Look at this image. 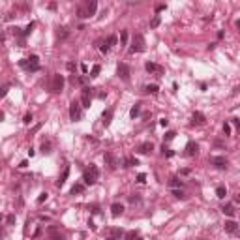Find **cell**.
Returning <instances> with one entry per match:
<instances>
[{
    "instance_id": "6da1fadb",
    "label": "cell",
    "mask_w": 240,
    "mask_h": 240,
    "mask_svg": "<svg viewBox=\"0 0 240 240\" xmlns=\"http://www.w3.org/2000/svg\"><path fill=\"white\" fill-rule=\"evenodd\" d=\"M96 10H98V2H96V0H83L77 6V17L79 19H88L96 13Z\"/></svg>"
},
{
    "instance_id": "7a4b0ae2",
    "label": "cell",
    "mask_w": 240,
    "mask_h": 240,
    "mask_svg": "<svg viewBox=\"0 0 240 240\" xmlns=\"http://www.w3.org/2000/svg\"><path fill=\"white\" fill-rule=\"evenodd\" d=\"M100 178V169H98V165H94V163H90L86 169H84V173H83V182L86 184V186H92V184H96V180Z\"/></svg>"
},
{
    "instance_id": "3957f363",
    "label": "cell",
    "mask_w": 240,
    "mask_h": 240,
    "mask_svg": "<svg viewBox=\"0 0 240 240\" xmlns=\"http://www.w3.org/2000/svg\"><path fill=\"white\" fill-rule=\"evenodd\" d=\"M147 49V41H145V38H143L141 34H135L133 36V39H131V53H143Z\"/></svg>"
},
{
    "instance_id": "277c9868",
    "label": "cell",
    "mask_w": 240,
    "mask_h": 240,
    "mask_svg": "<svg viewBox=\"0 0 240 240\" xmlns=\"http://www.w3.org/2000/svg\"><path fill=\"white\" fill-rule=\"evenodd\" d=\"M19 66H21V68H25V70H28V71H38V70H39V58H38L36 55H32L30 58L21 60V62H19Z\"/></svg>"
},
{
    "instance_id": "5b68a950",
    "label": "cell",
    "mask_w": 240,
    "mask_h": 240,
    "mask_svg": "<svg viewBox=\"0 0 240 240\" xmlns=\"http://www.w3.org/2000/svg\"><path fill=\"white\" fill-rule=\"evenodd\" d=\"M62 88H64V75L55 73L53 79H51V92L58 94V92H62Z\"/></svg>"
},
{
    "instance_id": "8992f818",
    "label": "cell",
    "mask_w": 240,
    "mask_h": 240,
    "mask_svg": "<svg viewBox=\"0 0 240 240\" xmlns=\"http://www.w3.org/2000/svg\"><path fill=\"white\" fill-rule=\"evenodd\" d=\"M103 234H105V240H120L124 236V231L120 227H107Z\"/></svg>"
},
{
    "instance_id": "52a82bcc",
    "label": "cell",
    "mask_w": 240,
    "mask_h": 240,
    "mask_svg": "<svg viewBox=\"0 0 240 240\" xmlns=\"http://www.w3.org/2000/svg\"><path fill=\"white\" fill-rule=\"evenodd\" d=\"M92 103V88L90 86H83V92H81V107L88 109Z\"/></svg>"
},
{
    "instance_id": "ba28073f",
    "label": "cell",
    "mask_w": 240,
    "mask_h": 240,
    "mask_svg": "<svg viewBox=\"0 0 240 240\" xmlns=\"http://www.w3.org/2000/svg\"><path fill=\"white\" fill-rule=\"evenodd\" d=\"M70 118H71L73 122H77V120L83 118V107H81L79 102H73V103L70 105Z\"/></svg>"
},
{
    "instance_id": "9c48e42d",
    "label": "cell",
    "mask_w": 240,
    "mask_h": 240,
    "mask_svg": "<svg viewBox=\"0 0 240 240\" xmlns=\"http://www.w3.org/2000/svg\"><path fill=\"white\" fill-rule=\"evenodd\" d=\"M210 163L216 167V169H227V165H229V161H227V158L225 156H212L210 158Z\"/></svg>"
},
{
    "instance_id": "30bf717a",
    "label": "cell",
    "mask_w": 240,
    "mask_h": 240,
    "mask_svg": "<svg viewBox=\"0 0 240 240\" xmlns=\"http://www.w3.org/2000/svg\"><path fill=\"white\" fill-rule=\"evenodd\" d=\"M116 75L122 81H129V66L128 64H118L116 66Z\"/></svg>"
},
{
    "instance_id": "8fae6325",
    "label": "cell",
    "mask_w": 240,
    "mask_h": 240,
    "mask_svg": "<svg viewBox=\"0 0 240 240\" xmlns=\"http://www.w3.org/2000/svg\"><path fill=\"white\" fill-rule=\"evenodd\" d=\"M152 150H154V145H152L150 141H147V143H141V145L135 148V152H137V154H145V156H147V154H150Z\"/></svg>"
},
{
    "instance_id": "7c38bea8",
    "label": "cell",
    "mask_w": 240,
    "mask_h": 240,
    "mask_svg": "<svg viewBox=\"0 0 240 240\" xmlns=\"http://www.w3.org/2000/svg\"><path fill=\"white\" fill-rule=\"evenodd\" d=\"M47 234H49V240H66L64 234L57 227H49V229H47Z\"/></svg>"
},
{
    "instance_id": "4fadbf2b",
    "label": "cell",
    "mask_w": 240,
    "mask_h": 240,
    "mask_svg": "<svg viewBox=\"0 0 240 240\" xmlns=\"http://www.w3.org/2000/svg\"><path fill=\"white\" fill-rule=\"evenodd\" d=\"M197 152H199V145L193 141H189L186 145V156H197Z\"/></svg>"
},
{
    "instance_id": "5bb4252c",
    "label": "cell",
    "mask_w": 240,
    "mask_h": 240,
    "mask_svg": "<svg viewBox=\"0 0 240 240\" xmlns=\"http://www.w3.org/2000/svg\"><path fill=\"white\" fill-rule=\"evenodd\" d=\"M122 214H124V205L113 203V205H111V216H113V218H118V216H122Z\"/></svg>"
},
{
    "instance_id": "9a60e30c",
    "label": "cell",
    "mask_w": 240,
    "mask_h": 240,
    "mask_svg": "<svg viewBox=\"0 0 240 240\" xmlns=\"http://www.w3.org/2000/svg\"><path fill=\"white\" fill-rule=\"evenodd\" d=\"M223 229H225V233H229V234H236V231H238V223H236V221H233V220H229V221H225Z\"/></svg>"
},
{
    "instance_id": "2e32d148",
    "label": "cell",
    "mask_w": 240,
    "mask_h": 240,
    "mask_svg": "<svg viewBox=\"0 0 240 240\" xmlns=\"http://www.w3.org/2000/svg\"><path fill=\"white\" fill-rule=\"evenodd\" d=\"M145 70H147L148 73H163V68L158 66V64H154V62H147V64H145Z\"/></svg>"
},
{
    "instance_id": "e0dca14e",
    "label": "cell",
    "mask_w": 240,
    "mask_h": 240,
    "mask_svg": "<svg viewBox=\"0 0 240 240\" xmlns=\"http://www.w3.org/2000/svg\"><path fill=\"white\" fill-rule=\"evenodd\" d=\"M103 160H105V163H107V165H109L111 169H115V167L118 165V160H116V158H115V156H113L111 152H107V154L103 156Z\"/></svg>"
},
{
    "instance_id": "ac0fdd59",
    "label": "cell",
    "mask_w": 240,
    "mask_h": 240,
    "mask_svg": "<svg viewBox=\"0 0 240 240\" xmlns=\"http://www.w3.org/2000/svg\"><path fill=\"white\" fill-rule=\"evenodd\" d=\"M113 115H115V111H113V109H107V111H103V115H102V118H103V126H109V124H111V120H113Z\"/></svg>"
},
{
    "instance_id": "d6986e66",
    "label": "cell",
    "mask_w": 240,
    "mask_h": 240,
    "mask_svg": "<svg viewBox=\"0 0 240 240\" xmlns=\"http://www.w3.org/2000/svg\"><path fill=\"white\" fill-rule=\"evenodd\" d=\"M205 122H206V116H205L203 113L195 111V113H193V124H197V126H203Z\"/></svg>"
},
{
    "instance_id": "ffe728a7",
    "label": "cell",
    "mask_w": 240,
    "mask_h": 240,
    "mask_svg": "<svg viewBox=\"0 0 240 240\" xmlns=\"http://www.w3.org/2000/svg\"><path fill=\"white\" fill-rule=\"evenodd\" d=\"M68 176H70V167H66V169H64V173L60 174V178L57 180V188H62V186L66 184V180H68Z\"/></svg>"
},
{
    "instance_id": "44dd1931",
    "label": "cell",
    "mask_w": 240,
    "mask_h": 240,
    "mask_svg": "<svg viewBox=\"0 0 240 240\" xmlns=\"http://www.w3.org/2000/svg\"><path fill=\"white\" fill-rule=\"evenodd\" d=\"M221 212H223L225 216H229V218H233V216L236 214V210H234V205H233V203H227V205L221 208Z\"/></svg>"
},
{
    "instance_id": "7402d4cb",
    "label": "cell",
    "mask_w": 240,
    "mask_h": 240,
    "mask_svg": "<svg viewBox=\"0 0 240 240\" xmlns=\"http://www.w3.org/2000/svg\"><path fill=\"white\" fill-rule=\"evenodd\" d=\"M68 36H70L68 26H58V28H57V38H58V39H66Z\"/></svg>"
},
{
    "instance_id": "603a6c76",
    "label": "cell",
    "mask_w": 240,
    "mask_h": 240,
    "mask_svg": "<svg viewBox=\"0 0 240 240\" xmlns=\"http://www.w3.org/2000/svg\"><path fill=\"white\" fill-rule=\"evenodd\" d=\"M169 186H171L173 189H178V188H182V186H184V182H182L178 176H173V178L169 180Z\"/></svg>"
},
{
    "instance_id": "cb8c5ba5",
    "label": "cell",
    "mask_w": 240,
    "mask_h": 240,
    "mask_svg": "<svg viewBox=\"0 0 240 240\" xmlns=\"http://www.w3.org/2000/svg\"><path fill=\"white\" fill-rule=\"evenodd\" d=\"M139 113H141V103H135V105L131 107V111H129V116H131V118H137Z\"/></svg>"
},
{
    "instance_id": "d4e9b609",
    "label": "cell",
    "mask_w": 240,
    "mask_h": 240,
    "mask_svg": "<svg viewBox=\"0 0 240 240\" xmlns=\"http://www.w3.org/2000/svg\"><path fill=\"white\" fill-rule=\"evenodd\" d=\"M225 195H227V189H225L223 186H218V188H216V197H218V199H223Z\"/></svg>"
},
{
    "instance_id": "484cf974",
    "label": "cell",
    "mask_w": 240,
    "mask_h": 240,
    "mask_svg": "<svg viewBox=\"0 0 240 240\" xmlns=\"http://www.w3.org/2000/svg\"><path fill=\"white\" fill-rule=\"evenodd\" d=\"M158 90H160L158 84H147V86H145V92H147V94H152V96L158 94Z\"/></svg>"
},
{
    "instance_id": "4316f807",
    "label": "cell",
    "mask_w": 240,
    "mask_h": 240,
    "mask_svg": "<svg viewBox=\"0 0 240 240\" xmlns=\"http://www.w3.org/2000/svg\"><path fill=\"white\" fill-rule=\"evenodd\" d=\"M116 41H118V39H116V36L113 34V36H109V38H107V43H105V45L111 49V47H115V45H116Z\"/></svg>"
},
{
    "instance_id": "83f0119b",
    "label": "cell",
    "mask_w": 240,
    "mask_h": 240,
    "mask_svg": "<svg viewBox=\"0 0 240 240\" xmlns=\"http://www.w3.org/2000/svg\"><path fill=\"white\" fill-rule=\"evenodd\" d=\"M161 154H163V156H165V158H173V156H174V152H173V150H171V148H167V147H165V145H163V147H161Z\"/></svg>"
},
{
    "instance_id": "f1b7e54d",
    "label": "cell",
    "mask_w": 240,
    "mask_h": 240,
    "mask_svg": "<svg viewBox=\"0 0 240 240\" xmlns=\"http://www.w3.org/2000/svg\"><path fill=\"white\" fill-rule=\"evenodd\" d=\"M160 23H161V17H160V15H154V19L150 21V26H152V28H158Z\"/></svg>"
},
{
    "instance_id": "f546056e",
    "label": "cell",
    "mask_w": 240,
    "mask_h": 240,
    "mask_svg": "<svg viewBox=\"0 0 240 240\" xmlns=\"http://www.w3.org/2000/svg\"><path fill=\"white\" fill-rule=\"evenodd\" d=\"M83 189H84V186H83V184H75V186L71 188V195H75V193H81Z\"/></svg>"
},
{
    "instance_id": "4dcf8cb0",
    "label": "cell",
    "mask_w": 240,
    "mask_h": 240,
    "mask_svg": "<svg viewBox=\"0 0 240 240\" xmlns=\"http://www.w3.org/2000/svg\"><path fill=\"white\" fill-rule=\"evenodd\" d=\"M41 152L43 154H51V143H43V145H41Z\"/></svg>"
},
{
    "instance_id": "1f68e13d",
    "label": "cell",
    "mask_w": 240,
    "mask_h": 240,
    "mask_svg": "<svg viewBox=\"0 0 240 240\" xmlns=\"http://www.w3.org/2000/svg\"><path fill=\"white\" fill-rule=\"evenodd\" d=\"M173 195H174L176 199H186V195H184L182 189H173Z\"/></svg>"
},
{
    "instance_id": "d6a6232c",
    "label": "cell",
    "mask_w": 240,
    "mask_h": 240,
    "mask_svg": "<svg viewBox=\"0 0 240 240\" xmlns=\"http://www.w3.org/2000/svg\"><path fill=\"white\" fill-rule=\"evenodd\" d=\"M163 137H165V141L169 143V141H173V139L176 137V131H165V135H163Z\"/></svg>"
},
{
    "instance_id": "836d02e7",
    "label": "cell",
    "mask_w": 240,
    "mask_h": 240,
    "mask_svg": "<svg viewBox=\"0 0 240 240\" xmlns=\"http://www.w3.org/2000/svg\"><path fill=\"white\" fill-rule=\"evenodd\" d=\"M133 165H139V161H137L135 158H128V160H126V165H124V167H133Z\"/></svg>"
},
{
    "instance_id": "e575fe53",
    "label": "cell",
    "mask_w": 240,
    "mask_h": 240,
    "mask_svg": "<svg viewBox=\"0 0 240 240\" xmlns=\"http://www.w3.org/2000/svg\"><path fill=\"white\" fill-rule=\"evenodd\" d=\"M8 90H10V86H8V84H2V86H0V98H6Z\"/></svg>"
},
{
    "instance_id": "d590c367",
    "label": "cell",
    "mask_w": 240,
    "mask_h": 240,
    "mask_svg": "<svg viewBox=\"0 0 240 240\" xmlns=\"http://www.w3.org/2000/svg\"><path fill=\"white\" fill-rule=\"evenodd\" d=\"M100 71H102V68H100L98 64H96V66L92 68V73H90V77H98V75H100Z\"/></svg>"
},
{
    "instance_id": "8d00e7d4",
    "label": "cell",
    "mask_w": 240,
    "mask_h": 240,
    "mask_svg": "<svg viewBox=\"0 0 240 240\" xmlns=\"http://www.w3.org/2000/svg\"><path fill=\"white\" fill-rule=\"evenodd\" d=\"M120 41H122V45L128 43V30H122V32H120Z\"/></svg>"
},
{
    "instance_id": "74e56055",
    "label": "cell",
    "mask_w": 240,
    "mask_h": 240,
    "mask_svg": "<svg viewBox=\"0 0 240 240\" xmlns=\"http://www.w3.org/2000/svg\"><path fill=\"white\" fill-rule=\"evenodd\" d=\"M139 234H137V231H129V233H126V240H135Z\"/></svg>"
},
{
    "instance_id": "f35d334b",
    "label": "cell",
    "mask_w": 240,
    "mask_h": 240,
    "mask_svg": "<svg viewBox=\"0 0 240 240\" xmlns=\"http://www.w3.org/2000/svg\"><path fill=\"white\" fill-rule=\"evenodd\" d=\"M34 26H36V23H30V25H28V26L23 30V36H28V34L32 32V28H34Z\"/></svg>"
},
{
    "instance_id": "ab89813d",
    "label": "cell",
    "mask_w": 240,
    "mask_h": 240,
    "mask_svg": "<svg viewBox=\"0 0 240 240\" xmlns=\"http://www.w3.org/2000/svg\"><path fill=\"white\" fill-rule=\"evenodd\" d=\"M128 201H129L131 205H135V203H141V197H137V195H129V197H128Z\"/></svg>"
},
{
    "instance_id": "60d3db41",
    "label": "cell",
    "mask_w": 240,
    "mask_h": 240,
    "mask_svg": "<svg viewBox=\"0 0 240 240\" xmlns=\"http://www.w3.org/2000/svg\"><path fill=\"white\" fill-rule=\"evenodd\" d=\"M6 223H8V225H13V223H15V214H10V216L6 218Z\"/></svg>"
},
{
    "instance_id": "b9f144b4",
    "label": "cell",
    "mask_w": 240,
    "mask_h": 240,
    "mask_svg": "<svg viewBox=\"0 0 240 240\" xmlns=\"http://www.w3.org/2000/svg\"><path fill=\"white\" fill-rule=\"evenodd\" d=\"M23 122H25V124H32V115H30V113H26V115H25V118H23Z\"/></svg>"
},
{
    "instance_id": "7bdbcfd3",
    "label": "cell",
    "mask_w": 240,
    "mask_h": 240,
    "mask_svg": "<svg viewBox=\"0 0 240 240\" xmlns=\"http://www.w3.org/2000/svg\"><path fill=\"white\" fill-rule=\"evenodd\" d=\"M223 133H225V135H231V126H229L227 122L223 124Z\"/></svg>"
},
{
    "instance_id": "ee69618b",
    "label": "cell",
    "mask_w": 240,
    "mask_h": 240,
    "mask_svg": "<svg viewBox=\"0 0 240 240\" xmlns=\"http://www.w3.org/2000/svg\"><path fill=\"white\" fill-rule=\"evenodd\" d=\"M43 201H47V193H45V191L39 193V197H38V203H43Z\"/></svg>"
},
{
    "instance_id": "f6af8a7d",
    "label": "cell",
    "mask_w": 240,
    "mask_h": 240,
    "mask_svg": "<svg viewBox=\"0 0 240 240\" xmlns=\"http://www.w3.org/2000/svg\"><path fill=\"white\" fill-rule=\"evenodd\" d=\"M145 180H147V174H145V173H141V174L137 176V182H141V184L145 182Z\"/></svg>"
},
{
    "instance_id": "bcb514c9",
    "label": "cell",
    "mask_w": 240,
    "mask_h": 240,
    "mask_svg": "<svg viewBox=\"0 0 240 240\" xmlns=\"http://www.w3.org/2000/svg\"><path fill=\"white\" fill-rule=\"evenodd\" d=\"M165 10V4H158L156 6V13H160V11H163Z\"/></svg>"
},
{
    "instance_id": "7dc6e473",
    "label": "cell",
    "mask_w": 240,
    "mask_h": 240,
    "mask_svg": "<svg viewBox=\"0 0 240 240\" xmlns=\"http://www.w3.org/2000/svg\"><path fill=\"white\" fill-rule=\"evenodd\" d=\"M167 124H169L167 118H161V120H160V126H161V128H167Z\"/></svg>"
},
{
    "instance_id": "c3c4849f",
    "label": "cell",
    "mask_w": 240,
    "mask_h": 240,
    "mask_svg": "<svg viewBox=\"0 0 240 240\" xmlns=\"http://www.w3.org/2000/svg\"><path fill=\"white\" fill-rule=\"evenodd\" d=\"M100 49H102V53H103V55H105V53H109V47H107L105 43H103V45H100Z\"/></svg>"
},
{
    "instance_id": "681fc988",
    "label": "cell",
    "mask_w": 240,
    "mask_h": 240,
    "mask_svg": "<svg viewBox=\"0 0 240 240\" xmlns=\"http://www.w3.org/2000/svg\"><path fill=\"white\" fill-rule=\"evenodd\" d=\"M66 68H68L70 71H73V70H75V64H73V62H68V64H66Z\"/></svg>"
},
{
    "instance_id": "f907efd6",
    "label": "cell",
    "mask_w": 240,
    "mask_h": 240,
    "mask_svg": "<svg viewBox=\"0 0 240 240\" xmlns=\"http://www.w3.org/2000/svg\"><path fill=\"white\" fill-rule=\"evenodd\" d=\"M105 96H107V92H100V94H98V98H100V100H105Z\"/></svg>"
},
{
    "instance_id": "816d5d0a",
    "label": "cell",
    "mask_w": 240,
    "mask_h": 240,
    "mask_svg": "<svg viewBox=\"0 0 240 240\" xmlns=\"http://www.w3.org/2000/svg\"><path fill=\"white\" fill-rule=\"evenodd\" d=\"M223 36H225V32H223V30H220V32H218V39H223Z\"/></svg>"
},
{
    "instance_id": "f5cc1de1",
    "label": "cell",
    "mask_w": 240,
    "mask_h": 240,
    "mask_svg": "<svg viewBox=\"0 0 240 240\" xmlns=\"http://www.w3.org/2000/svg\"><path fill=\"white\" fill-rule=\"evenodd\" d=\"M26 165H28V161H26V160H25V161H21V163H19V167H21V169H25V167H26Z\"/></svg>"
},
{
    "instance_id": "db71d44e",
    "label": "cell",
    "mask_w": 240,
    "mask_h": 240,
    "mask_svg": "<svg viewBox=\"0 0 240 240\" xmlns=\"http://www.w3.org/2000/svg\"><path fill=\"white\" fill-rule=\"evenodd\" d=\"M49 10H57V2H51L49 4Z\"/></svg>"
},
{
    "instance_id": "11a10c76",
    "label": "cell",
    "mask_w": 240,
    "mask_h": 240,
    "mask_svg": "<svg viewBox=\"0 0 240 240\" xmlns=\"http://www.w3.org/2000/svg\"><path fill=\"white\" fill-rule=\"evenodd\" d=\"M2 120H4V113H2V111H0V122H2Z\"/></svg>"
},
{
    "instance_id": "9f6ffc18",
    "label": "cell",
    "mask_w": 240,
    "mask_h": 240,
    "mask_svg": "<svg viewBox=\"0 0 240 240\" xmlns=\"http://www.w3.org/2000/svg\"><path fill=\"white\" fill-rule=\"evenodd\" d=\"M135 240H143V238H139V236H137V238H135Z\"/></svg>"
},
{
    "instance_id": "6f0895ef",
    "label": "cell",
    "mask_w": 240,
    "mask_h": 240,
    "mask_svg": "<svg viewBox=\"0 0 240 240\" xmlns=\"http://www.w3.org/2000/svg\"><path fill=\"white\" fill-rule=\"evenodd\" d=\"M0 220H2V216H0Z\"/></svg>"
}]
</instances>
